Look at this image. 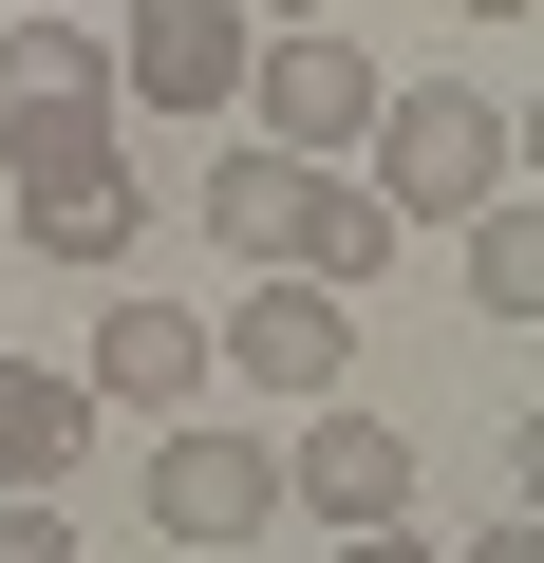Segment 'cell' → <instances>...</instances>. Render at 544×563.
Listing matches in <instances>:
<instances>
[{"label":"cell","instance_id":"ba28073f","mask_svg":"<svg viewBox=\"0 0 544 563\" xmlns=\"http://www.w3.org/2000/svg\"><path fill=\"white\" fill-rule=\"evenodd\" d=\"M38 132H113V38L0 20V151H38Z\"/></svg>","mask_w":544,"mask_h":563},{"label":"cell","instance_id":"2e32d148","mask_svg":"<svg viewBox=\"0 0 544 563\" xmlns=\"http://www.w3.org/2000/svg\"><path fill=\"white\" fill-rule=\"evenodd\" d=\"M338 563H432V544L413 526H338Z\"/></svg>","mask_w":544,"mask_h":563},{"label":"cell","instance_id":"9a60e30c","mask_svg":"<svg viewBox=\"0 0 544 563\" xmlns=\"http://www.w3.org/2000/svg\"><path fill=\"white\" fill-rule=\"evenodd\" d=\"M469 563H544V507H507V526H488V544H469Z\"/></svg>","mask_w":544,"mask_h":563},{"label":"cell","instance_id":"8992f818","mask_svg":"<svg viewBox=\"0 0 544 563\" xmlns=\"http://www.w3.org/2000/svg\"><path fill=\"white\" fill-rule=\"evenodd\" d=\"M413 432L395 413H338V395H301V451H282V507H320V526H413Z\"/></svg>","mask_w":544,"mask_h":563},{"label":"cell","instance_id":"6da1fadb","mask_svg":"<svg viewBox=\"0 0 544 563\" xmlns=\"http://www.w3.org/2000/svg\"><path fill=\"white\" fill-rule=\"evenodd\" d=\"M395 225H469L488 188H525V113H488L469 76H376V132L338 151Z\"/></svg>","mask_w":544,"mask_h":563},{"label":"cell","instance_id":"30bf717a","mask_svg":"<svg viewBox=\"0 0 544 563\" xmlns=\"http://www.w3.org/2000/svg\"><path fill=\"white\" fill-rule=\"evenodd\" d=\"M301 188H320V151H225L207 169V244H244V263H301Z\"/></svg>","mask_w":544,"mask_h":563},{"label":"cell","instance_id":"52a82bcc","mask_svg":"<svg viewBox=\"0 0 544 563\" xmlns=\"http://www.w3.org/2000/svg\"><path fill=\"white\" fill-rule=\"evenodd\" d=\"M244 0H132V38H113V95L151 113H244Z\"/></svg>","mask_w":544,"mask_h":563},{"label":"cell","instance_id":"4fadbf2b","mask_svg":"<svg viewBox=\"0 0 544 563\" xmlns=\"http://www.w3.org/2000/svg\"><path fill=\"white\" fill-rule=\"evenodd\" d=\"M469 301H488V320H544V207H525V188L469 207Z\"/></svg>","mask_w":544,"mask_h":563},{"label":"cell","instance_id":"277c9868","mask_svg":"<svg viewBox=\"0 0 544 563\" xmlns=\"http://www.w3.org/2000/svg\"><path fill=\"white\" fill-rule=\"evenodd\" d=\"M244 113H263V151H320V169H338V151L376 132V57H357L338 20H263V38H244Z\"/></svg>","mask_w":544,"mask_h":563},{"label":"cell","instance_id":"5bb4252c","mask_svg":"<svg viewBox=\"0 0 544 563\" xmlns=\"http://www.w3.org/2000/svg\"><path fill=\"white\" fill-rule=\"evenodd\" d=\"M0 563H76V507L57 488H0Z\"/></svg>","mask_w":544,"mask_h":563},{"label":"cell","instance_id":"3957f363","mask_svg":"<svg viewBox=\"0 0 544 563\" xmlns=\"http://www.w3.org/2000/svg\"><path fill=\"white\" fill-rule=\"evenodd\" d=\"M338 357H357V301H338V282H301V263H263L244 282V301L207 320V376H244V395H338Z\"/></svg>","mask_w":544,"mask_h":563},{"label":"cell","instance_id":"ac0fdd59","mask_svg":"<svg viewBox=\"0 0 544 563\" xmlns=\"http://www.w3.org/2000/svg\"><path fill=\"white\" fill-rule=\"evenodd\" d=\"M0 20H76V0H0Z\"/></svg>","mask_w":544,"mask_h":563},{"label":"cell","instance_id":"7c38bea8","mask_svg":"<svg viewBox=\"0 0 544 563\" xmlns=\"http://www.w3.org/2000/svg\"><path fill=\"white\" fill-rule=\"evenodd\" d=\"M376 263H395V207H376L357 169H320V188H301V282H338V301H357Z\"/></svg>","mask_w":544,"mask_h":563},{"label":"cell","instance_id":"8fae6325","mask_svg":"<svg viewBox=\"0 0 544 563\" xmlns=\"http://www.w3.org/2000/svg\"><path fill=\"white\" fill-rule=\"evenodd\" d=\"M76 432H95V395H76V376L0 357V488H57V470H76Z\"/></svg>","mask_w":544,"mask_h":563},{"label":"cell","instance_id":"5b68a950","mask_svg":"<svg viewBox=\"0 0 544 563\" xmlns=\"http://www.w3.org/2000/svg\"><path fill=\"white\" fill-rule=\"evenodd\" d=\"M151 526H169V544H207V563H244L263 526H282V451L169 413V432H151Z\"/></svg>","mask_w":544,"mask_h":563},{"label":"cell","instance_id":"9c48e42d","mask_svg":"<svg viewBox=\"0 0 544 563\" xmlns=\"http://www.w3.org/2000/svg\"><path fill=\"white\" fill-rule=\"evenodd\" d=\"M76 395H95V413H188V395H207V320H188V301H113L95 357H76Z\"/></svg>","mask_w":544,"mask_h":563},{"label":"cell","instance_id":"e0dca14e","mask_svg":"<svg viewBox=\"0 0 544 563\" xmlns=\"http://www.w3.org/2000/svg\"><path fill=\"white\" fill-rule=\"evenodd\" d=\"M244 20H338V0H244Z\"/></svg>","mask_w":544,"mask_h":563},{"label":"cell","instance_id":"d6986e66","mask_svg":"<svg viewBox=\"0 0 544 563\" xmlns=\"http://www.w3.org/2000/svg\"><path fill=\"white\" fill-rule=\"evenodd\" d=\"M469 20H525V0H469Z\"/></svg>","mask_w":544,"mask_h":563},{"label":"cell","instance_id":"7a4b0ae2","mask_svg":"<svg viewBox=\"0 0 544 563\" xmlns=\"http://www.w3.org/2000/svg\"><path fill=\"white\" fill-rule=\"evenodd\" d=\"M0 188H20V244H38V263H132V225H151V169H132L113 132L0 151Z\"/></svg>","mask_w":544,"mask_h":563}]
</instances>
